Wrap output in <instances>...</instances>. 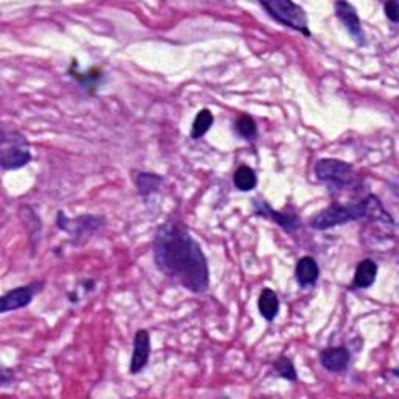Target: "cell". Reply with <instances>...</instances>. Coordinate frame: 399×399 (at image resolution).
Listing matches in <instances>:
<instances>
[{
    "label": "cell",
    "mask_w": 399,
    "mask_h": 399,
    "mask_svg": "<svg viewBox=\"0 0 399 399\" xmlns=\"http://www.w3.org/2000/svg\"><path fill=\"white\" fill-rule=\"evenodd\" d=\"M72 77L77 78L78 82H80V84L83 86L84 89L96 88L97 83L100 82V78H101V70L100 69H91L89 72H86V74L75 72Z\"/></svg>",
    "instance_id": "obj_19"
},
{
    "label": "cell",
    "mask_w": 399,
    "mask_h": 399,
    "mask_svg": "<svg viewBox=\"0 0 399 399\" xmlns=\"http://www.w3.org/2000/svg\"><path fill=\"white\" fill-rule=\"evenodd\" d=\"M257 308H259V314L267 320V322H273L279 314L278 295L273 292L271 288H264L259 295Z\"/></svg>",
    "instance_id": "obj_13"
},
{
    "label": "cell",
    "mask_w": 399,
    "mask_h": 399,
    "mask_svg": "<svg viewBox=\"0 0 399 399\" xmlns=\"http://www.w3.org/2000/svg\"><path fill=\"white\" fill-rule=\"evenodd\" d=\"M31 161L28 142L22 133L2 128L0 137V166L4 170H18Z\"/></svg>",
    "instance_id": "obj_3"
},
{
    "label": "cell",
    "mask_w": 399,
    "mask_h": 399,
    "mask_svg": "<svg viewBox=\"0 0 399 399\" xmlns=\"http://www.w3.org/2000/svg\"><path fill=\"white\" fill-rule=\"evenodd\" d=\"M156 267L187 291L205 293L209 287V265L200 244L183 222L170 218L154 234Z\"/></svg>",
    "instance_id": "obj_1"
},
{
    "label": "cell",
    "mask_w": 399,
    "mask_h": 399,
    "mask_svg": "<svg viewBox=\"0 0 399 399\" xmlns=\"http://www.w3.org/2000/svg\"><path fill=\"white\" fill-rule=\"evenodd\" d=\"M315 175L320 181L330 183L332 187H347L357 184L353 166L339 159L325 158L315 164Z\"/></svg>",
    "instance_id": "obj_5"
},
{
    "label": "cell",
    "mask_w": 399,
    "mask_h": 399,
    "mask_svg": "<svg viewBox=\"0 0 399 399\" xmlns=\"http://www.w3.org/2000/svg\"><path fill=\"white\" fill-rule=\"evenodd\" d=\"M136 189L140 195H152L159 191L162 184V178L156 174H147V172H139L135 175Z\"/></svg>",
    "instance_id": "obj_14"
},
{
    "label": "cell",
    "mask_w": 399,
    "mask_h": 399,
    "mask_svg": "<svg viewBox=\"0 0 399 399\" xmlns=\"http://www.w3.org/2000/svg\"><path fill=\"white\" fill-rule=\"evenodd\" d=\"M232 181H234V186H236L240 192L253 191L257 186L256 172L248 166H240L236 172H234Z\"/></svg>",
    "instance_id": "obj_15"
},
{
    "label": "cell",
    "mask_w": 399,
    "mask_h": 399,
    "mask_svg": "<svg viewBox=\"0 0 399 399\" xmlns=\"http://www.w3.org/2000/svg\"><path fill=\"white\" fill-rule=\"evenodd\" d=\"M376 200L378 198L374 195H370L366 200L354 203V205H331L312 218L310 226L314 230L325 231L334 228V226L345 225L348 222L361 220V218H365L371 214V209Z\"/></svg>",
    "instance_id": "obj_2"
},
{
    "label": "cell",
    "mask_w": 399,
    "mask_h": 399,
    "mask_svg": "<svg viewBox=\"0 0 399 399\" xmlns=\"http://www.w3.org/2000/svg\"><path fill=\"white\" fill-rule=\"evenodd\" d=\"M261 6L271 19L283 23L284 27L300 31L304 36H310L308 14L303 6L291 2V0H264Z\"/></svg>",
    "instance_id": "obj_4"
},
{
    "label": "cell",
    "mask_w": 399,
    "mask_h": 399,
    "mask_svg": "<svg viewBox=\"0 0 399 399\" xmlns=\"http://www.w3.org/2000/svg\"><path fill=\"white\" fill-rule=\"evenodd\" d=\"M150 335L145 330H140L135 335V342H133V356H131V364H130V373L137 374L145 369L150 357Z\"/></svg>",
    "instance_id": "obj_9"
},
{
    "label": "cell",
    "mask_w": 399,
    "mask_h": 399,
    "mask_svg": "<svg viewBox=\"0 0 399 399\" xmlns=\"http://www.w3.org/2000/svg\"><path fill=\"white\" fill-rule=\"evenodd\" d=\"M320 276V269L318 264L312 256H303L301 259H298L295 267V278L296 283H298L301 287L308 288L317 284Z\"/></svg>",
    "instance_id": "obj_11"
},
{
    "label": "cell",
    "mask_w": 399,
    "mask_h": 399,
    "mask_svg": "<svg viewBox=\"0 0 399 399\" xmlns=\"http://www.w3.org/2000/svg\"><path fill=\"white\" fill-rule=\"evenodd\" d=\"M214 123V116L213 113L209 111L208 108L200 109L198 114L195 116L193 123H192V131H191V137L192 139H200L206 135V133L210 130Z\"/></svg>",
    "instance_id": "obj_16"
},
{
    "label": "cell",
    "mask_w": 399,
    "mask_h": 399,
    "mask_svg": "<svg viewBox=\"0 0 399 399\" xmlns=\"http://www.w3.org/2000/svg\"><path fill=\"white\" fill-rule=\"evenodd\" d=\"M44 283H31L28 286H22L18 288H13L8 293H5L0 300V312L6 314V312L18 310L28 306V304L33 301V296L43 291Z\"/></svg>",
    "instance_id": "obj_6"
},
{
    "label": "cell",
    "mask_w": 399,
    "mask_h": 399,
    "mask_svg": "<svg viewBox=\"0 0 399 399\" xmlns=\"http://www.w3.org/2000/svg\"><path fill=\"white\" fill-rule=\"evenodd\" d=\"M253 208L254 213L257 215H261L264 218H269V220L275 222L279 228H283L287 232H293L301 226V218L296 215L295 213H281V210L271 209L270 205L265 200L254 198L253 200Z\"/></svg>",
    "instance_id": "obj_7"
},
{
    "label": "cell",
    "mask_w": 399,
    "mask_h": 399,
    "mask_svg": "<svg viewBox=\"0 0 399 399\" xmlns=\"http://www.w3.org/2000/svg\"><path fill=\"white\" fill-rule=\"evenodd\" d=\"M334 8H335V16L342 21L343 26H345V28L348 30V33L353 36V39L359 45H364L365 33L356 8L348 2H335Z\"/></svg>",
    "instance_id": "obj_8"
},
{
    "label": "cell",
    "mask_w": 399,
    "mask_h": 399,
    "mask_svg": "<svg viewBox=\"0 0 399 399\" xmlns=\"http://www.w3.org/2000/svg\"><path fill=\"white\" fill-rule=\"evenodd\" d=\"M273 369H275V371L283 379L293 382V381H296V378H298V376H296V370H295L293 362L287 356L278 357L275 361V365H273Z\"/></svg>",
    "instance_id": "obj_18"
},
{
    "label": "cell",
    "mask_w": 399,
    "mask_h": 399,
    "mask_svg": "<svg viewBox=\"0 0 399 399\" xmlns=\"http://www.w3.org/2000/svg\"><path fill=\"white\" fill-rule=\"evenodd\" d=\"M378 275V264L371 259H364L362 262H359L354 279L351 287L353 288H369L374 284Z\"/></svg>",
    "instance_id": "obj_12"
},
{
    "label": "cell",
    "mask_w": 399,
    "mask_h": 399,
    "mask_svg": "<svg viewBox=\"0 0 399 399\" xmlns=\"http://www.w3.org/2000/svg\"><path fill=\"white\" fill-rule=\"evenodd\" d=\"M349 361H351V354L345 347L327 348L320 353V362H322V366L332 373L345 371L348 369Z\"/></svg>",
    "instance_id": "obj_10"
},
{
    "label": "cell",
    "mask_w": 399,
    "mask_h": 399,
    "mask_svg": "<svg viewBox=\"0 0 399 399\" xmlns=\"http://www.w3.org/2000/svg\"><path fill=\"white\" fill-rule=\"evenodd\" d=\"M384 10H386V16L390 21H392L393 23L399 22V5H398V2L386 4Z\"/></svg>",
    "instance_id": "obj_20"
},
{
    "label": "cell",
    "mask_w": 399,
    "mask_h": 399,
    "mask_svg": "<svg viewBox=\"0 0 399 399\" xmlns=\"http://www.w3.org/2000/svg\"><path fill=\"white\" fill-rule=\"evenodd\" d=\"M13 379V371L11 370H8V369H2V387H6L8 386V381Z\"/></svg>",
    "instance_id": "obj_21"
},
{
    "label": "cell",
    "mask_w": 399,
    "mask_h": 399,
    "mask_svg": "<svg viewBox=\"0 0 399 399\" xmlns=\"http://www.w3.org/2000/svg\"><path fill=\"white\" fill-rule=\"evenodd\" d=\"M234 130H236L237 135L240 137H244L245 140H253L257 136V125L253 117H249L247 114L239 117L236 123H234Z\"/></svg>",
    "instance_id": "obj_17"
}]
</instances>
